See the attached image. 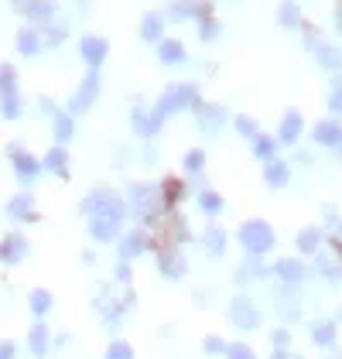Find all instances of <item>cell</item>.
Masks as SVG:
<instances>
[{"mask_svg": "<svg viewBox=\"0 0 342 359\" xmlns=\"http://www.w3.org/2000/svg\"><path fill=\"white\" fill-rule=\"evenodd\" d=\"M11 4H14V7H18V11H21V7H25V4H28V0H11Z\"/></svg>", "mask_w": 342, "mask_h": 359, "instance_id": "obj_57", "label": "cell"}, {"mask_svg": "<svg viewBox=\"0 0 342 359\" xmlns=\"http://www.w3.org/2000/svg\"><path fill=\"white\" fill-rule=\"evenodd\" d=\"M189 195V182L185 178H165L161 182V198H165V212H178V205H182V198Z\"/></svg>", "mask_w": 342, "mask_h": 359, "instance_id": "obj_24", "label": "cell"}, {"mask_svg": "<svg viewBox=\"0 0 342 359\" xmlns=\"http://www.w3.org/2000/svg\"><path fill=\"white\" fill-rule=\"evenodd\" d=\"M14 89H18V69L11 62H4L0 65V96L4 93H14Z\"/></svg>", "mask_w": 342, "mask_h": 359, "instance_id": "obj_45", "label": "cell"}, {"mask_svg": "<svg viewBox=\"0 0 342 359\" xmlns=\"http://www.w3.org/2000/svg\"><path fill=\"white\" fill-rule=\"evenodd\" d=\"M168 18L171 21H199V0H171Z\"/></svg>", "mask_w": 342, "mask_h": 359, "instance_id": "obj_38", "label": "cell"}, {"mask_svg": "<svg viewBox=\"0 0 342 359\" xmlns=\"http://www.w3.org/2000/svg\"><path fill=\"white\" fill-rule=\"evenodd\" d=\"M7 158H11V168H14L21 185H34L38 182V175H41V158L38 154H31L28 147H21V144H11Z\"/></svg>", "mask_w": 342, "mask_h": 359, "instance_id": "obj_10", "label": "cell"}, {"mask_svg": "<svg viewBox=\"0 0 342 359\" xmlns=\"http://www.w3.org/2000/svg\"><path fill=\"white\" fill-rule=\"evenodd\" d=\"M315 271L325 277L329 284H339V280H342V260L332 253V250L322 247L318 253H315Z\"/></svg>", "mask_w": 342, "mask_h": 359, "instance_id": "obj_23", "label": "cell"}, {"mask_svg": "<svg viewBox=\"0 0 342 359\" xmlns=\"http://www.w3.org/2000/svg\"><path fill=\"white\" fill-rule=\"evenodd\" d=\"M236 240H240V247H243L247 257H267L274 250V243H278V233H274V226L267 219H247L240 222Z\"/></svg>", "mask_w": 342, "mask_h": 359, "instance_id": "obj_4", "label": "cell"}, {"mask_svg": "<svg viewBox=\"0 0 342 359\" xmlns=\"http://www.w3.org/2000/svg\"><path fill=\"white\" fill-rule=\"evenodd\" d=\"M301 130H305V116L298 110H287L281 116V127H278V144H298Z\"/></svg>", "mask_w": 342, "mask_h": 359, "instance_id": "obj_26", "label": "cell"}, {"mask_svg": "<svg viewBox=\"0 0 342 359\" xmlns=\"http://www.w3.org/2000/svg\"><path fill=\"white\" fill-rule=\"evenodd\" d=\"M336 28H339V34H342V4L336 7Z\"/></svg>", "mask_w": 342, "mask_h": 359, "instance_id": "obj_56", "label": "cell"}, {"mask_svg": "<svg viewBox=\"0 0 342 359\" xmlns=\"http://www.w3.org/2000/svg\"><path fill=\"white\" fill-rule=\"evenodd\" d=\"M226 315L240 332H256L260 329V322H264V315H260V308H256V302L250 298V294H233V298H229Z\"/></svg>", "mask_w": 342, "mask_h": 359, "instance_id": "obj_7", "label": "cell"}, {"mask_svg": "<svg viewBox=\"0 0 342 359\" xmlns=\"http://www.w3.org/2000/svg\"><path fill=\"white\" fill-rule=\"evenodd\" d=\"M223 359H256V353L247 346V342H226V353Z\"/></svg>", "mask_w": 342, "mask_h": 359, "instance_id": "obj_47", "label": "cell"}, {"mask_svg": "<svg viewBox=\"0 0 342 359\" xmlns=\"http://www.w3.org/2000/svg\"><path fill=\"white\" fill-rule=\"evenodd\" d=\"M332 236H336V240H342V222L336 226V233H332Z\"/></svg>", "mask_w": 342, "mask_h": 359, "instance_id": "obj_58", "label": "cell"}, {"mask_svg": "<svg viewBox=\"0 0 342 359\" xmlns=\"http://www.w3.org/2000/svg\"><path fill=\"white\" fill-rule=\"evenodd\" d=\"M312 140L315 144H322V147H342V123L339 116H329V120H318L312 127Z\"/></svg>", "mask_w": 342, "mask_h": 359, "instance_id": "obj_20", "label": "cell"}, {"mask_svg": "<svg viewBox=\"0 0 342 359\" xmlns=\"http://www.w3.org/2000/svg\"><path fill=\"white\" fill-rule=\"evenodd\" d=\"M52 308H55V298H52L48 287H34V291L28 294V311L34 315V318H45Z\"/></svg>", "mask_w": 342, "mask_h": 359, "instance_id": "obj_34", "label": "cell"}, {"mask_svg": "<svg viewBox=\"0 0 342 359\" xmlns=\"http://www.w3.org/2000/svg\"><path fill=\"white\" fill-rule=\"evenodd\" d=\"M79 55L89 69H100L107 55H110V45H107V38H100V34H83V41H79Z\"/></svg>", "mask_w": 342, "mask_h": 359, "instance_id": "obj_19", "label": "cell"}, {"mask_svg": "<svg viewBox=\"0 0 342 359\" xmlns=\"http://www.w3.org/2000/svg\"><path fill=\"white\" fill-rule=\"evenodd\" d=\"M79 260H83L86 267H96V253H93V250H83V253H79Z\"/></svg>", "mask_w": 342, "mask_h": 359, "instance_id": "obj_54", "label": "cell"}, {"mask_svg": "<svg viewBox=\"0 0 342 359\" xmlns=\"http://www.w3.org/2000/svg\"><path fill=\"white\" fill-rule=\"evenodd\" d=\"M147 250H154V233L144 229V226H134V229H123L120 240H116V260H137Z\"/></svg>", "mask_w": 342, "mask_h": 359, "instance_id": "obj_6", "label": "cell"}, {"mask_svg": "<svg viewBox=\"0 0 342 359\" xmlns=\"http://www.w3.org/2000/svg\"><path fill=\"white\" fill-rule=\"evenodd\" d=\"M185 58H189V52H185V45L178 38H161L158 41V62L161 65H182Z\"/></svg>", "mask_w": 342, "mask_h": 359, "instance_id": "obj_30", "label": "cell"}, {"mask_svg": "<svg viewBox=\"0 0 342 359\" xmlns=\"http://www.w3.org/2000/svg\"><path fill=\"white\" fill-rule=\"evenodd\" d=\"M199 86L196 83H175L168 86L161 96H158V103H154V110L161 113L165 120H168L171 113H182V110H192L196 103H199Z\"/></svg>", "mask_w": 342, "mask_h": 359, "instance_id": "obj_5", "label": "cell"}, {"mask_svg": "<svg viewBox=\"0 0 342 359\" xmlns=\"http://www.w3.org/2000/svg\"><path fill=\"white\" fill-rule=\"evenodd\" d=\"M196 202H199V212L202 216H209V219H216V216L226 212V198L216 192V189H199Z\"/></svg>", "mask_w": 342, "mask_h": 359, "instance_id": "obj_29", "label": "cell"}, {"mask_svg": "<svg viewBox=\"0 0 342 359\" xmlns=\"http://www.w3.org/2000/svg\"><path fill=\"white\" fill-rule=\"evenodd\" d=\"M154 264L165 280H182L189 274V260H185L182 247H171V243H154Z\"/></svg>", "mask_w": 342, "mask_h": 359, "instance_id": "obj_8", "label": "cell"}, {"mask_svg": "<svg viewBox=\"0 0 342 359\" xmlns=\"http://www.w3.org/2000/svg\"><path fill=\"white\" fill-rule=\"evenodd\" d=\"M141 38L158 45V41L165 38V18H161V14H144L141 18Z\"/></svg>", "mask_w": 342, "mask_h": 359, "instance_id": "obj_39", "label": "cell"}, {"mask_svg": "<svg viewBox=\"0 0 342 359\" xmlns=\"http://www.w3.org/2000/svg\"><path fill=\"white\" fill-rule=\"evenodd\" d=\"M301 31H305V45L312 48V55L318 58V65H322V69H329V72H339L342 69V52L339 48H332L329 41H322V38H318V31H315L312 25H301Z\"/></svg>", "mask_w": 342, "mask_h": 359, "instance_id": "obj_11", "label": "cell"}, {"mask_svg": "<svg viewBox=\"0 0 342 359\" xmlns=\"http://www.w3.org/2000/svg\"><path fill=\"white\" fill-rule=\"evenodd\" d=\"M271 359H301V356H294V353L287 349V353H271Z\"/></svg>", "mask_w": 342, "mask_h": 359, "instance_id": "obj_55", "label": "cell"}, {"mask_svg": "<svg viewBox=\"0 0 342 359\" xmlns=\"http://www.w3.org/2000/svg\"><path fill=\"white\" fill-rule=\"evenodd\" d=\"M45 45H41V34H38V28H21L18 31V55H25V58H31V55H38Z\"/></svg>", "mask_w": 342, "mask_h": 359, "instance_id": "obj_36", "label": "cell"}, {"mask_svg": "<svg viewBox=\"0 0 342 359\" xmlns=\"http://www.w3.org/2000/svg\"><path fill=\"white\" fill-rule=\"evenodd\" d=\"M264 182H267V189H285L287 182H291V165L281 161V158L267 161L264 165Z\"/></svg>", "mask_w": 342, "mask_h": 359, "instance_id": "obj_31", "label": "cell"}, {"mask_svg": "<svg viewBox=\"0 0 342 359\" xmlns=\"http://www.w3.org/2000/svg\"><path fill=\"white\" fill-rule=\"evenodd\" d=\"M134 304H137V298H134V291H130V287H123V294H120V291H114V284H100V287H96V294H93V308L100 311L103 329L110 332V335L120 332L123 315H127Z\"/></svg>", "mask_w": 342, "mask_h": 359, "instance_id": "obj_3", "label": "cell"}, {"mask_svg": "<svg viewBox=\"0 0 342 359\" xmlns=\"http://www.w3.org/2000/svg\"><path fill=\"white\" fill-rule=\"evenodd\" d=\"M236 284H250V280H267L271 277V267L264 264V257H247L240 267H236Z\"/></svg>", "mask_w": 342, "mask_h": 359, "instance_id": "obj_27", "label": "cell"}, {"mask_svg": "<svg viewBox=\"0 0 342 359\" xmlns=\"http://www.w3.org/2000/svg\"><path fill=\"white\" fill-rule=\"evenodd\" d=\"M41 171L58 175V178H69V151H65L62 144H52V147L45 151V158H41Z\"/></svg>", "mask_w": 342, "mask_h": 359, "instance_id": "obj_25", "label": "cell"}, {"mask_svg": "<svg viewBox=\"0 0 342 359\" xmlns=\"http://www.w3.org/2000/svg\"><path fill=\"white\" fill-rule=\"evenodd\" d=\"M52 134H55V144L65 147V144L72 140V134H76V120H72L65 110H58L55 116H52Z\"/></svg>", "mask_w": 342, "mask_h": 359, "instance_id": "obj_37", "label": "cell"}, {"mask_svg": "<svg viewBox=\"0 0 342 359\" xmlns=\"http://www.w3.org/2000/svg\"><path fill=\"white\" fill-rule=\"evenodd\" d=\"M0 359H18V346L11 339H0Z\"/></svg>", "mask_w": 342, "mask_h": 359, "instance_id": "obj_52", "label": "cell"}, {"mask_svg": "<svg viewBox=\"0 0 342 359\" xmlns=\"http://www.w3.org/2000/svg\"><path fill=\"white\" fill-rule=\"evenodd\" d=\"M130 127H134V134L144 140L158 137L161 134V127H165V116L154 110V107H144V103H137L134 107V113H130Z\"/></svg>", "mask_w": 342, "mask_h": 359, "instance_id": "obj_13", "label": "cell"}, {"mask_svg": "<svg viewBox=\"0 0 342 359\" xmlns=\"http://www.w3.org/2000/svg\"><path fill=\"white\" fill-rule=\"evenodd\" d=\"M192 113H196V120H199L202 134H209V137H216L229 120V113L223 103H205V100H199V103L192 107Z\"/></svg>", "mask_w": 342, "mask_h": 359, "instance_id": "obj_12", "label": "cell"}, {"mask_svg": "<svg viewBox=\"0 0 342 359\" xmlns=\"http://www.w3.org/2000/svg\"><path fill=\"white\" fill-rule=\"evenodd\" d=\"M28 353L34 359H45L52 353V329H48V322L45 318H34L28 329Z\"/></svg>", "mask_w": 342, "mask_h": 359, "instance_id": "obj_18", "label": "cell"}, {"mask_svg": "<svg viewBox=\"0 0 342 359\" xmlns=\"http://www.w3.org/2000/svg\"><path fill=\"white\" fill-rule=\"evenodd\" d=\"M308 271H312V267H308L305 260H298V257H281V260L271 267V274L278 277L281 284H291V287H298V284L308 277Z\"/></svg>", "mask_w": 342, "mask_h": 359, "instance_id": "obj_16", "label": "cell"}, {"mask_svg": "<svg viewBox=\"0 0 342 359\" xmlns=\"http://www.w3.org/2000/svg\"><path fill=\"white\" fill-rule=\"evenodd\" d=\"M329 359H342V349H339V353H332V356H329Z\"/></svg>", "mask_w": 342, "mask_h": 359, "instance_id": "obj_59", "label": "cell"}, {"mask_svg": "<svg viewBox=\"0 0 342 359\" xmlns=\"http://www.w3.org/2000/svg\"><path fill=\"white\" fill-rule=\"evenodd\" d=\"M103 359H134V346H130L127 339H114V342L107 346V356Z\"/></svg>", "mask_w": 342, "mask_h": 359, "instance_id": "obj_44", "label": "cell"}, {"mask_svg": "<svg viewBox=\"0 0 342 359\" xmlns=\"http://www.w3.org/2000/svg\"><path fill=\"white\" fill-rule=\"evenodd\" d=\"M100 86H103V79H100V69H89L83 76V83H79V89L69 96V103H65V113L69 116H76V113H86L96 100H100Z\"/></svg>", "mask_w": 342, "mask_h": 359, "instance_id": "obj_9", "label": "cell"}, {"mask_svg": "<svg viewBox=\"0 0 342 359\" xmlns=\"http://www.w3.org/2000/svg\"><path fill=\"white\" fill-rule=\"evenodd\" d=\"M21 113H25V103H21V93H18V89L0 96V116H4V120H18Z\"/></svg>", "mask_w": 342, "mask_h": 359, "instance_id": "obj_41", "label": "cell"}, {"mask_svg": "<svg viewBox=\"0 0 342 359\" xmlns=\"http://www.w3.org/2000/svg\"><path fill=\"white\" fill-rule=\"evenodd\" d=\"M250 147H254V158L256 161H274L278 158V137H267V134H260L256 140H250Z\"/></svg>", "mask_w": 342, "mask_h": 359, "instance_id": "obj_40", "label": "cell"}, {"mask_svg": "<svg viewBox=\"0 0 342 359\" xmlns=\"http://www.w3.org/2000/svg\"><path fill=\"white\" fill-rule=\"evenodd\" d=\"M199 243H202V250H205L209 257H223V253H226V247H229V233L219 226V222H209V226L202 229Z\"/></svg>", "mask_w": 342, "mask_h": 359, "instance_id": "obj_21", "label": "cell"}, {"mask_svg": "<svg viewBox=\"0 0 342 359\" xmlns=\"http://www.w3.org/2000/svg\"><path fill=\"white\" fill-rule=\"evenodd\" d=\"M202 353L205 356H223L226 353V339L223 335H205L202 339Z\"/></svg>", "mask_w": 342, "mask_h": 359, "instance_id": "obj_46", "label": "cell"}, {"mask_svg": "<svg viewBox=\"0 0 342 359\" xmlns=\"http://www.w3.org/2000/svg\"><path fill=\"white\" fill-rule=\"evenodd\" d=\"M182 168H185V175H192L196 182H199L202 189H205V151L202 147H192V151H185V158H182Z\"/></svg>", "mask_w": 342, "mask_h": 359, "instance_id": "obj_35", "label": "cell"}, {"mask_svg": "<svg viewBox=\"0 0 342 359\" xmlns=\"http://www.w3.org/2000/svg\"><path fill=\"white\" fill-rule=\"evenodd\" d=\"M38 34H41V45H45V48H55V45H62V41H65L69 28H65L62 21H52V25H45Z\"/></svg>", "mask_w": 342, "mask_h": 359, "instance_id": "obj_42", "label": "cell"}, {"mask_svg": "<svg viewBox=\"0 0 342 359\" xmlns=\"http://www.w3.org/2000/svg\"><path fill=\"white\" fill-rule=\"evenodd\" d=\"M21 14L31 21V28H45V25H52L58 21V0H28L25 7H21Z\"/></svg>", "mask_w": 342, "mask_h": 359, "instance_id": "obj_17", "label": "cell"}, {"mask_svg": "<svg viewBox=\"0 0 342 359\" xmlns=\"http://www.w3.org/2000/svg\"><path fill=\"white\" fill-rule=\"evenodd\" d=\"M123 198H127V216H134L137 226H144V229H154L168 216L165 198H161V185H154V182H130Z\"/></svg>", "mask_w": 342, "mask_h": 359, "instance_id": "obj_2", "label": "cell"}, {"mask_svg": "<svg viewBox=\"0 0 342 359\" xmlns=\"http://www.w3.org/2000/svg\"><path fill=\"white\" fill-rule=\"evenodd\" d=\"M274 304H278V315H281L285 322H298L301 308H298V294H294V287H291V284H281V287H278Z\"/></svg>", "mask_w": 342, "mask_h": 359, "instance_id": "obj_28", "label": "cell"}, {"mask_svg": "<svg viewBox=\"0 0 342 359\" xmlns=\"http://www.w3.org/2000/svg\"><path fill=\"white\" fill-rule=\"evenodd\" d=\"M339 322H342V304H339V318H336V325H339Z\"/></svg>", "mask_w": 342, "mask_h": 359, "instance_id": "obj_60", "label": "cell"}, {"mask_svg": "<svg viewBox=\"0 0 342 359\" xmlns=\"http://www.w3.org/2000/svg\"><path fill=\"white\" fill-rule=\"evenodd\" d=\"M329 110L336 116H342V76H336L332 86H329Z\"/></svg>", "mask_w": 342, "mask_h": 359, "instance_id": "obj_49", "label": "cell"}, {"mask_svg": "<svg viewBox=\"0 0 342 359\" xmlns=\"http://www.w3.org/2000/svg\"><path fill=\"white\" fill-rule=\"evenodd\" d=\"M312 342L318 349H336V342H339V325H336V322H315Z\"/></svg>", "mask_w": 342, "mask_h": 359, "instance_id": "obj_32", "label": "cell"}, {"mask_svg": "<svg viewBox=\"0 0 342 359\" xmlns=\"http://www.w3.org/2000/svg\"><path fill=\"white\" fill-rule=\"evenodd\" d=\"M31 253V243L25 233H4V240H0V264L4 267H18V264H25Z\"/></svg>", "mask_w": 342, "mask_h": 359, "instance_id": "obj_14", "label": "cell"}, {"mask_svg": "<svg viewBox=\"0 0 342 359\" xmlns=\"http://www.w3.org/2000/svg\"><path fill=\"white\" fill-rule=\"evenodd\" d=\"M325 236H329V233H325L322 226H305V229H298V236H294V247L301 250L305 257H315L318 250L325 247Z\"/></svg>", "mask_w": 342, "mask_h": 359, "instance_id": "obj_22", "label": "cell"}, {"mask_svg": "<svg viewBox=\"0 0 342 359\" xmlns=\"http://www.w3.org/2000/svg\"><path fill=\"white\" fill-rule=\"evenodd\" d=\"M130 280H134V267H130L127 260H116V267H114V284H123V287H130Z\"/></svg>", "mask_w": 342, "mask_h": 359, "instance_id": "obj_51", "label": "cell"}, {"mask_svg": "<svg viewBox=\"0 0 342 359\" xmlns=\"http://www.w3.org/2000/svg\"><path fill=\"white\" fill-rule=\"evenodd\" d=\"M233 127H236V134L247 140H256L264 130H260V123H256L254 116H247V113H240V116H233Z\"/></svg>", "mask_w": 342, "mask_h": 359, "instance_id": "obj_43", "label": "cell"}, {"mask_svg": "<svg viewBox=\"0 0 342 359\" xmlns=\"http://www.w3.org/2000/svg\"><path fill=\"white\" fill-rule=\"evenodd\" d=\"M219 31H223V25H219L216 18H202L199 21V38L202 41H216V38H219Z\"/></svg>", "mask_w": 342, "mask_h": 359, "instance_id": "obj_48", "label": "cell"}, {"mask_svg": "<svg viewBox=\"0 0 342 359\" xmlns=\"http://www.w3.org/2000/svg\"><path fill=\"white\" fill-rule=\"evenodd\" d=\"M79 212L86 219V233L96 243H116L123 226H127V198L110 189V185H96L83 195Z\"/></svg>", "mask_w": 342, "mask_h": 359, "instance_id": "obj_1", "label": "cell"}, {"mask_svg": "<svg viewBox=\"0 0 342 359\" xmlns=\"http://www.w3.org/2000/svg\"><path fill=\"white\" fill-rule=\"evenodd\" d=\"M7 216H11V222H21V226L41 219V212H38V205H34L31 192L11 195V198H7Z\"/></svg>", "mask_w": 342, "mask_h": 359, "instance_id": "obj_15", "label": "cell"}, {"mask_svg": "<svg viewBox=\"0 0 342 359\" xmlns=\"http://www.w3.org/2000/svg\"><path fill=\"white\" fill-rule=\"evenodd\" d=\"M38 107H41V113H48V116H55V113H58L55 100H48V96H41V100H38Z\"/></svg>", "mask_w": 342, "mask_h": 359, "instance_id": "obj_53", "label": "cell"}, {"mask_svg": "<svg viewBox=\"0 0 342 359\" xmlns=\"http://www.w3.org/2000/svg\"><path fill=\"white\" fill-rule=\"evenodd\" d=\"M271 346H274V353H287L291 349V329H274L271 332Z\"/></svg>", "mask_w": 342, "mask_h": 359, "instance_id": "obj_50", "label": "cell"}, {"mask_svg": "<svg viewBox=\"0 0 342 359\" xmlns=\"http://www.w3.org/2000/svg\"><path fill=\"white\" fill-rule=\"evenodd\" d=\"M278 25L285 31H298L305 25V18H301V7L294 4V0H281V7H278Z\"/></svg>", "mask_w": 342, "mask_h": 359, "instance_id": "obj_33", "label": "cell"}]
</instances>
